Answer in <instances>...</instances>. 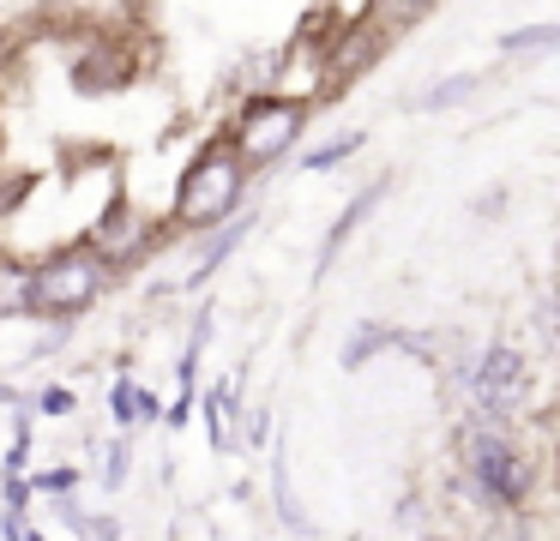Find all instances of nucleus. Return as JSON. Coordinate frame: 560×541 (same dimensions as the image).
I'll list each match as a JSON object with an SVG mask.
<instances>
[{
    "label": "nucleus",
    "mask_w": 560,
    "mask_h": 541,
    "mask_svg": "<svg viewBox=\"0 0 560 541\" xmlns=\"http://www.w3.org/2000/svg\"><path fill=\"white\" fill-rule=\"evenodd\" d=\"M458 457H464V487L488 505V511H518L530 499L536 475H530V457L512 445L506 427L494 421H470L458 439Z\"/></svg>",
    "instance_id": "f257e3e1"
},
{
    "label": "nucleus",
    "mask_w": 560,
    "mask_h": 541,
    "mask_svg": "<svg viewBox=\"0 0 560 541\" xmlns=\"http://www.w3.org/2000/svg\"><path fill=\"white\" fill-rule=\"evenodd\" d=\"M242 156H235V144H211L206 156H199L194 168H187L182 180V199H175V216H182L187 228H206V223H223V216L242 204Z\"/></svg>",
    "instance_id": "f03ea898"
},
{
    "label": "nucleus",
    "mask_w": 560,
    "mask_h": 541,
    "mask_svg": "<svg viewBox=\"0 0 560 541\" xmlns=\"http://www.w3.org/2000/svg\"><path fill=\"white\" fill-rule=\"evenodd\" d=\"M307 127V103L302 96H247L242 108V132H235V156L242 163H278Z\"/></svg>",
    "instance_id": "7ed1b4c3"
},
{
    "label": "nucleus",
    "mask_w": 560,
    "mask_h": 541,
    "mask_svg": "<svg viewBox=\"0 0 560 541\" xmlns=\"http://www.w3.org/2000/svg\"><path fill=\"white\" fill-rule=\"evenodd\" d=\"M470 397L476 409H482V421H512L524 409V397H530V367H524V355L512 343H488L482 361L470 367Z\"/></svg>",
    "instance_id": "20e7f679"
},
{
    "label": "nucleus",
    "mask_w": 560,
    "mask_h": 541,
    "mask_svg": "<svg viewBox=\"0 0 560 541\" xmlns=\"http://www.w3.org/2000/svg\"><path fill=\"white\" fill-rule=\"evenodd\" d=\"M103 289V264L91 259V252H67V259H55L49 271L37 277V307L49 313H79L91 295Z\"/></svg>",
    "instance_id": "39448f33"
},
{
    "label": "nucleus",
    "mask_w": 560,
    "mask_h": 541,
    "mask_svg": "<svg viewBox=\"0 0 560 541\" xmlns=\"http://www.w3.org/2000/svg\"><path fill=\"white\" fill-rule=\"evenodd\" d=\"M380 199H386V180H374V187H368V192H355V199L343 204V216H338V223H331L326 247H319V271H331V259H338V252H343V240H350L355 228H362L368 216H374V204H380Z\"/></svg>",
    "instance_id": "423d86ee"
},
{
    "label": "nucleus",
    "mask_w": 560,
    "mask_h": 541,
    "mask_svg": "<svg viewBox=\"0 0 560 541\" xmlns=\"http://www.w3.org/2000/svg\"><path fill=\"white\" fill-rule=\"evenodd\" d=\"M500 55H506V60L560 55V24H524V31H506V36H500Z\"/></svg>",
    "instance_id": "0eeeda50"
},
{
    "label": "nucleus",
    "mask_w": 560,
    "mask_h": 541,
    "mask_svg": "<svg viewBox=\"0 0 560 541\" xmlns=\"http://www.w3.org/2000/svg\"><path fill=\"white\" fill-rule=\"evenodd\" d=\"M470 91H476V72H452V79H440L434 91L410 96V108H422V115H440V108H458V103H470Z\"/></svg>",
    "instance_id": "6e6552de"
},
{
    "label": "nucleus",
    "mask_w": 560,
    "mask_h": 541,
    "mask_svg": "<svg viewBox=\"0 0 560 541\" xmlns=\"http://www.w3.org/2000/svg\"><path fill=\"white\" fill-rule=\"evenodd\" d=\"M392 343H398V331H392V325H355V337L343 343V367L355 373L362 361H374L380 349H392Z\"/></svg>",
    "instance_id": "1a4fd4ad"
},
{
    "label": "nucleus",
    "mask_w": 560,
    "mask_h": 541,
    "mask_svg": "<svg viewBox=\"0 0 560 541\" xmlns=\"http://www.w3.org/2000/svg\"><path fill=\"white\" fill-rule=\"evenodd\" d=\"M37 307V277L19 264H0V313H25Z\"/></svg>",
    "instance_id": "9d476101"
},
{
    "label": "nucleus",
    "mask_w": 560,
    "mask_h": 541,
    "mask_svg": "<svg viewBox=\"0 0 560 541\" xmlns=\"http://www.w3.org/2000/svg\"><path fill=\"white\" fill-rule=\"evenodd\" d=\"M362 144H368V132H338L331 144H319V151H307V156H302V168H307V175H319V168H338L343 156H355Z\"/></svg>",
    "instance_id": "9b49d317"
},
{
    "label": "nucleus",
    "mask_w": 560,
    "mask_h": 541,
    "mask_svg": "<svg viewBox=\"0 0 560 541\" xmlns=\"http://www.w3.org/2000/svg\"><path fill=\"white\" fill-rule=\"evenodd\" d=\"M97 240H103V259H121V252L139 247V223H133V216H115V223L103 228Z\"/></svg>",
    "instance_id": "f8f14e48"
},
{
    "label": "nucleus",
    "mask_w": 560,
    "mask_h": 541,
    "mask_svg": "<svg viewBox=\"0 0 560 541\" xmlns=\"http://www.w3.org/2000/svg\"><path fill=\"white\" fill-rule=\"evenodd\" d=\"M242 235H247V228H223V235L211 240V252H206V259H199V271H194V289L206 283L211 271H218V259H223V252H230V247H235V240H242Z\"/></svg>",
    "instance_id": "ddd939ff"
},
{
    "label": "nucleus",
    "mask_w": 560,
    "mask_h": 541,
    "mask_svg": "<svg viewBox=\"0 0 560 541\" xmlns=\"http://www.w3.org/2000/svg\"><path fill=\"white\" fill-rule=\"evenodd\" d=\"M121 481H127V445L115 439L109 457H103V487H121Z\"/></svg>",
    "instance_id": "4468645a"
},
{
    "label": "nucleus",
    "mask_w": 560,
    "mask_h": 541,
    "mask_svg": "<svg viewBox=\"0 0 560 541\" xmlns=\"http://www.w3.org/2000/svg\"><path fill=\"white\" fill-rule=\"evenodd\" d=\"M133 397H139V391H133V379H121V385L109 391V403H115V421H121V427L139 415V409H133Z\"/></svg>",
    "instance_id": "2eb2a0df"
},
{
    "label": "nucleus",
    "mask_w": 560,
    "mask_h": 541,
    "mask_svg": "<svg viewBox=\"0 0 560 541\" xmlns=\"http://www.w3.org/2000/svg\"><path fill=\"white\" fill-rule=\"evenodd\" d=\"M73 469H43V475L37 481H31V487H43V493H73Z\"/></svg>",
    "instance_id": "dca6fc26"
},
{
    "label": "nucleus",
    "mask_w": 560,
    "mask_h": 541,
    "mask_svg": "<svg viewBox=\"0 0 560 541\" xmlns=\"http://www.w3.org/2000/svg\"><path fill=\"white\" fill-rule=\"evenodd\" d=\"M25 499H31V481H19V475H7V505H13L19 517H25Z\"/></svg>",
    "instance_id": "f3484780"
},
{
    "label": "nucleus",
    "mask_w": 560,
    "mask_h": 541,
    "mask_svg": "<svg viewBox=\"0 0 560 541\" xmlns=\"http://www.w3.org/2000/svg\"><path fill=\"white\" fill-rule=\"evenodd\" d=\"M43 409H49V415H67V409H73V391H43Z\"/></svg>",
    "instance_id": "a211bd4d"
},
{
    "label": "nucleus",
    "mask_w": 560,
    "mask_h": 541,
    "mask_svg": "<svg viewBox=\"0 0 560 541\" xmlns=\"http://www.w3.org/2000/svg\"><path fill=\"white\" fill-rule=\"evenodd\" d=\"M133 409H139V415H145V421H158V415H163V403H158V397H151V391H139V397H133Z\"/></svg>",
    "instance_id": "6ab92c4d"
}]
</instances>
